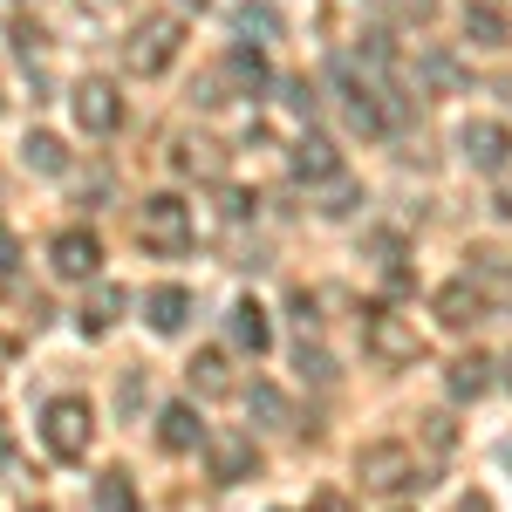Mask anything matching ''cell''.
Returning <instances> with one entry per match:
<instances>
[{
	"label": "cell",
	"instance_id": "cell-11",
	"mask_svg": "<svg viewBox=\"0 0 512 512\" xmlns=\"http://www.w3.org/2000/svg\"><path fill=\"white\" fill-rule=\"evenodd\" d=\"M431 308H437V321H444V328H478L492 301H485L472 280L458 274V280H444V287H437V301H431Z\"/></svg>",
	"mask_w": 512,
	"mask_h": 512
},
{
	"label": "cell",
	"instance_id": "cell-23",
	"mask_svg": "<svg viewBox=\"0 0 512 512\" xmlns=\"http://www.w3.org/2000/svg\"><path fill=\"white\" fill-rule=\"evenodd\" d=\"M96 512H137V485H130V472H103L96 478Z\"/></svg>",
	"mask_w": 512,
	"mask_h": 512
},
{
	"label": "cell",
	"instance_id": "cell-10",
	"mask_svg": "<svg viewBox=\"0 0 512 512\" xmlns=\"http://www.w3.org/2000/svg\"><path fill=\"white\" fill-rule=\"evenodd\" d=\"M287 171H294L301 185H335V178H342V151H335L321 130H308V137H294V151H287Z\"/></svg>",
	"mask_w": 512,
	"mask_h": 512
},
{
	"label": "cell",
	"instance_id": "cell-15",
	"mask_svg": "<svg viewBox=\"0 0 512 512\" xmlns=\"http://www.w3.org/2000/svg\"><path fill=\"white\" fill-rule=\"evenodd\" d=\"M123 301H130L123 287H110V280H96V287L82 294V308H76V328L89 335V342H96V335H110V328H117V315H123Z\"/></svg>",
	"mask_w": 512,
	"mask_h": 512
},
{
	"label": "cell",
	"instance_id": "cell-8",
	"mask_svg": "<svg viewBox=\"0 0 512 512\" xmlns=\"http://www.w3.org/2000/svg\"><path fill=\"white\" fill-rule=\"evenodd\" d=\"M458 158L472 164V171H506L512 164V130L492 123V117H472L458 130Z\"/></svg>",
	"mask_w": 512,
	"mask_h": 512
},
{
	"label": "cell",
	"instance_id": "cell-9",
	"mask_svg": "<svg viewBox=\"0 0 512 512\" xmlns=\"http://www.w3.org/2000/svg\"><path fill=\"white\" fill-rule=\"evenodd\" d=\"M69 110H76V123L89 130V137H110V130L123 123V96L110 89V82L89 76V82H76V89H69Z\"/></svg>",
	"mask_w": 512,
	"mask_h": 512
},
{
	"label": "cell",
	"instance_id": "cell-22",
	"mask_svg": "<svg viewBox=\"0 0 512 512\" xmlns=\"http://www.w3.org/2000/svg\"><path fill=\"white\" fill-rule=\"evenodd\" d=\"M21 158H28V171H41V178H62V171H69V151H62V137H48V130H28Z\"/></svg>",
	"mask_w": 512,
	"mask_h": 512
},
{
	"label": "cell",
	"instance_id": "cell-36",
	"mask_svg": "<svg viewBox=\"0 0 512 512\" xmlns=\"http://www.w3.org/2000/svg\"><path fill=\"white\" fill-rule=\"evenodd\" d=\"M506 390H512V355H506Z\"/></svg>",
	"mask_w": 512,
	"mask_h": 512
},
{
	"label": "cell",
	"instance_id": "cell-7",
	"mask_svg": "<svg viewBox=\"0 0 512 512\" xmlns=\"http://www.w3.org/2000/svg\"><path fill=\"white\" fill-rule=\"evenodd\" d=\"M48 267H55V280H96V274H103V239L89 233V226L55 233V246H48Z\"/></svg>",
	"mask_w": 512,
	"mask_h": 512
},
{
	"label": "cell",
	"instance_id": "cell-34",
	"mask_svg": "<svg viewBox=\"0 0 512 512\" xmlns=\"http://www.w3.org/2000/svg\"><path fill=\"white\" fill-rule=\"evenodd\" d=\"M178 7H198V14H205V7H212V0H178Z\"/></svg>",
	"mask_w": 512,
	"mask_h": 512
},
{
	"label": "cell",
	"instance_id": "cell-25",
	"mask_svg": "<svg viewBox=\"0 0 512 512\" xmlns=\"http://www.w3.org/2000/svg\"><path fill=\"white\" fill-rule=\"evenodd\" d=\"M287 110H294V117H315V110H321V89L308 76H294V82H287Z\"/></svg>",
	"mask_w": 512,
	"mask_h": 512
},
{
	"label": "cell",
	"instance_id": "cell-37",
	"mask_svg": "<svg viewBox=\"0 0 512 512\" xmlns=\"http://www.w3.org/2000/svg\"><path fill=\"white\" fill-rule=\"evenodd\" d=\"M28 512H48V506H28Z\"/></svg>",
	"mask_w": 512,
	"mask_h": 512
},
{
	"label": "cell",
	"instance_id": "cell-29",
	"mask_svg": "<svg viewBox=\"0 0 512 512\" xmlns=\"http://www.w3.org/2000/svg\"><path fill=\"white\" fill-rule=\"evenodd\" d=\"M301 369H308L315 383H335V362H328V349H315V342H301Z\"/></svg>",
	"mask_w": 512,
	"mask_h": 512
},
{
	"label": "cell",
	"instance_id": "cell-18",
	"mask_svg": "<svg viewBox=\"0 0 512 512\" xmlns=\"http://www.w3.org/2000/svg\"><path fill=\"white\" fill-rule=\"evenodd\" d=\"M233 28L246 48H267V41L287 35V21H280V7H267V0H239L233 7Z\"/></svg>",
	"mask_w": 512,
	"mask_h": 512
},
{
	"label": "cell",
	"instance_id": "cell-14",
	"mask_svg": "<svg viewBox=\"0 0 512 512\" xmlns=\"http://www.w3.org/2000/svg\"><path fill=\"white\" fill-rule=\"evenodd\" d=\"M158 444H164V451H198V444H205V417H198V403H185V396L164 403V410H158Z\"/></svg>",
	"mask_w": 512,
	"mask_h": 512
},
{
	"label": "cell",
	"instance_id": "cell-35",
	"mask_svg": "<svg viewBox=\"0 0 512 512\" xmlns=\"http://www.w3.org/2000/svg\"><path fill=\"white\" fill-rule=\"evenodd\" d=\"M7 355H14V342H0V369H7Z\"/></svg>",
	"mask_w": 512,
	"mask_h": 512
},
{
	"label": "cell",
	"instance_id": "cell-24",
	"mask_svg": "<svg viewBox=\"0 0 512 512\" xmlns=\"http://www.w3.org/2000/svg\"><path fill=\"white\" fill-rule=\"evenodd\" d=\"M424 76L444 82V89H465V62H458V55H444V48H424Z\"/></svg>",
	"mask_w": 512,
	"mask_h": 512
},
{
	"label": "cell",
	"instance_id": "cell-1",
	"mask_svg": "<svg viewBox=\"0 0 512 512\" xmlns=\"http://www.w3.org/2000/svg\"><path fill=\"white\" fill-rule=\"evenodd\" d=\"M137 246L158 253V260L192 253V205H185L178 192H151L144 205H137Z\"/></svg>",
	"mask_w": 512,
	"mask_h": 512
},
{
	"label": "cell",
	"instance_id": "cell-30",
	"mask_svg": "<svg viewBox=\"0 0 512 512\" xmlns=\"http://www.w3.org/2000/svg\"><path fill=\"white\" fill-rule=\"evenodd\" d=\"M178 171H219L212 144H178Z\"/></svg>",
	"mask_w": 512,
	"mask_h": 512
},
{
	"label": "cell",
	"instance_id": "cell-4",
	"mask_svg": "<svg viewBox=\"0 0 512 512\" xmlns=\"http://www.w3.org/2000/svg\"><path fill=\"white\" fill-rule=\"evenodd\" d=\"M89 437H96V417H89L82 396H55V403L41 410V444H48V458L76 465V458H89Z\"/></svg>",
	"mask_w": 512,
	"mask_h": 512
},
{
	"label": "cell",
	"instance_id": "cell-27",
	"mask_svg": "<svg viewBox=\"0 0 512 512\" xmlns=\"http://www.w3.org/2000/svg\"><path fill=\"white\" fill-rule=\"evenodd\" d=\"M287 315L301 321V342H308V335L321 328V315H315V294H308V287H294V294H287Z\"/></svg>",
	"mask_w": 512,
	"mask_h": 512
},
{
	"label": "cell",
	"instance_id": "cell-3",
	"mask_svg": "<svg viewBox=\"0 0 512 512\" xmlns=\"http://www.w3.org/2000/svg\"><path fill=\"white\" fill-rule=\"evenodd\" d=\"M178 41H185V21L178 14H144L130 41H123V62L137 69V76H164L171 62H178Z\"/></svg>",
	"mask_w": 512,
	"mask_h": 512
},
{
	"label": "cell",
	"instance_id": "cell-17",
	"mask_svg": "<svg viewBox=\"0 0 512 512\" xmlns=\"http://www.w3.org/2000/svg\"><path fill=\"white\" fill-rule=\"evenodd\" d=\"M246 417L260 431H294V403H287L280 383H246Z\"/></svg>",
	"mask_w": 512,
	"mask_h": 512
},
{
	"label": "cell",
	"instance_id": "cell-16",
	"mask_svg": "<svg viewBox=\"0 0 512 512\" xmlns=\"http://www.w3.org/2000/svg\"><path fill=\"white\" fill-rule=\"evenodd\" d=\"M226 335H233L246 355H267V349H274V321H267L260 301H233V308H226Z\"/></svg>",
	"mask_w": 512,
	"mask_h": 512
},
{
	"label": "cell",
	"instance_id": "cell-21",
	"mask_svg": "<svg viewBox=\"0 0 512 512\" xmlns=\"http://www.w3.org/2000/svg\"><path fill=\"white\" fill-rule=\"evenodd\" d=\"M185 376H192L198 396H226V390H233V362H226V349H198Z\"/></svg>",
	"mask_w": 512,
	"mask_h": 512
},
{
	"label": "cell",
	"instance_id": "cell-6",
	"mask_svg": "<svg viewBox=\"0 0 512 512\" xmlns=\"http://www.w3.org/2000/svg\"><path fill=\"white\" fill-rule=\"evenodd\" d=\"M205 465H212L219 485H246L260 472V444L246 431H205Z\"/></svg>",
	"mask_w": 512,
	"mask_h": 512
},
{
	"label": "cell",
	"instance_id": "cell-13",
	"mask_svg": "<svg viewBox=\"0 0 512 512\" xmlns=\"http://www.w3.org/2000/svg\"><path fill=\"white\" fill-rule=\"evenodd\" d=\"M144 321L158 328V335H185V321H192V287H178V280H164L144 294Z\"/></svg>",
	"mask_w": 512,
	"mask_h": 512
},
{
	"label": "cell",
	"instance_id": "cell-12",
	"mask_svg": "<svg viewBox=\"0 0 512 512\" xmlns=\"http://www.w3.org/2000/svg\"><path fill=\"white\" fill-rule=\"evenodd\" d=\"M219 76H226V89H239V96H267V89H274V69H267V48H246V41H239L233 55L219 62Z\"/></svg>",
	"mask_w": 512,
	"mask_h": 512
},
{
	"label": "cell",
	"instance_id": "cell-19",
	"mask_svg": "<svg viewBox=\"0 0 512 512\" xmlns=\"http://www.w3.org/2000/svg\"><path fill=\"white\" fill-rule=\"evenodd\" d=\"M444 390L458 396V403H478V396L492 390V355H458V362H451V369H444Z\"/></svg>",
	"mask_w": 512,
	"mask_h": 512
},
{
	"label": "cell",
	"instance_id": "cell-26",
	"mask_svg": "<svg viewBox=\"0 0 512 512\" xmlns=\"http://www.w3.org/2000/svg\"><path fill=\"white\" fill-rule=\"evenodd\" d=\"M383 7H390V21H403V28H424L437 14V0H383Z\"/></svg>",
	"mask_w": 512,
	"mask_h": 512
},
{
	"label": "cell",
	"instance_id": "cell-20",
	"mask_svg": "<svg viewBox=\"0 0 512 512\" xmlns=\"http://www.w3.org/2000/svg\"><path fill=\"white\" fill-rule=\"evenodd\" d=\"M458 21H465V41H472V48H506V41H512L506 14H499L492 0H465V14H458Z\"/></svg>",
	"mask_w": 512,
	"mask_h": 512
},
{
	"label": "cell",
	"instance_id": "cell-28",
	"mask_svg": "<svg viewBox=\"0 0 512 512\" xmlns=\"http://www.w3.org/2000/svg\"><path fill=\"white\" fill-rule=\"evenodd\" d=\"M355 205H362V192H355V185H342V178H335V192H328V205H321V212H328V219H349Z\"/></svg>",
	"mask_w": 512,
	"mask_h": 512
},
{
	"label": "cell",
	"instance_id": "cell-2",
	"mask_svg": "<svg viewBox=\"0 0 512 512\" xmlns=\"http://www.w3.org/2000/svg\"><path fill=\"white\" fill-rule=\"evenodd\" d=\"M355 478H362V492H410V485H424V465H417V451L410 444H396V437H376V444H362L355 451Z\"/></svg>",
	"mask_w": 512,
	"mask_h": 512
},
{
	"label": "cell",
	"instance_id": "cell-5",
	"mask_svg": "<svg viewBox=\"0 0 512 512\" xmlns=\"http://www.w3.org/2000/svg\"><path fill=\"white\" fill-rule=\"evenodd\" d=\"M362 342H369V355H376V362H390V369H410V362L424 355L417 321L396 315V308H369V321H362Z\"/></svg>",
	"mask_w": 512,
	"mask_h": 512
},
{
	"label": "cell",
	"instance_id": "cell-31",
	"mask_svg": "<svg viewBox=\"0 0 512 512\" xmlns=\"http://www.w3.org/2000/svg\"><path fill=\"white\" fill-rule=\"evenodd\" d=\"M14 267H21V239H14V233H0V280L14 274Z\"/></svg>",
	"mask_w": 512,
	"mask_h": 512
},
{
	"label": "cell",
	"instance_id": "cell-33",
	"mask_svg": "<svg viewBox=\"0 0 512 512\" xmlns=\"http://www.w3.org/2000/svg\"><path fill=\"white\" fill-rule=\"evenodd\" d=\"M308 512H355V506L342 499V492H315V506H308Z\"/></svg>",
	"mask_w": 512,
	"mask_h": 512
},
{
	"label": "cell",
	"instance_id": "cell-32",
	"mask_svg": "<svg viewBox=\"0 0 512 512\" xmlns=\"http://www.w3.org/2000/svg\"><path fill=\"white\" fill-rule=\"evenodd\" d=\"M253 205H260V198H253V192H226V219H246Z\"/></svg>",
	"mask_w": 512,
	"mask_h": 512
}]
</instances>
